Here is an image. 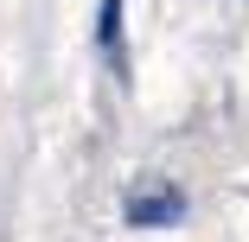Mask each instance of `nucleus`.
Here are the masks:
<instances>
[{"label":"nucleus","instance_id":"obj_1","mask_svg":"<svg viewBox=\"0 0 249 242\" xmlns=\"http://www.w3.org/2000/svg\"><path fill=\"white\" fill-rule=\"evenodd\" d=\"M122 217H128L134 229H166V223L185 217V198H179V185H166V178H141V185L128 191Z\"/></svg>","mask_w":249,"mask_h":242},{"label":"nucleus","instance_id":"obj_2","mask_svg":"<svg viewBox=\"0 0 249 242\" xmlns=\"http://www.w3.org/2000/svg\"><path fill=\"white\" fill-rule=\"evenodd\" d=\"M96 45L109 58H122V0H103V19H96Z\"/></svg>","mask_w":249,"mask_h":242}]
</instances>
